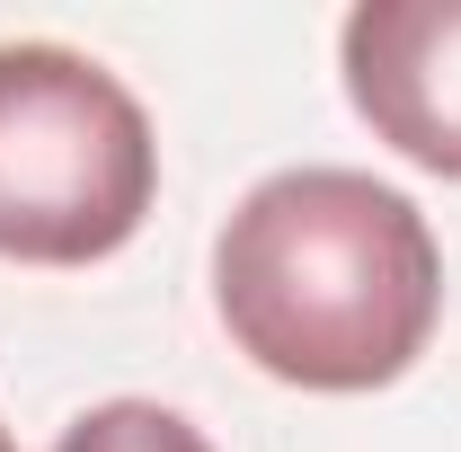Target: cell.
<instances>
[{
    "mask_svg": "<svg viewBox=\"0 0 461 452\" xmlns=\"http://www.w3.org/2000/svg\"><path fill=\"white\" fill-rule=\"evenodd\" d=\"M230 346L293 391H382L444 320V249L364 169H276L213 240Z\"/></svg>",
    "mask_w": 461,
    "mask_h": 452,
    "instance_id": "cell-1",
    "label": "cell"
},
{
    "mask_svg": "<svg viewBox=\"0 0 461 452\" xmlns=\"http://www.w3.org/2000/svg\"><path fill=\"white\" fill-rule=\"evenodd\" d=\"M54 452H213V444L160 399H107V408L71 417Z\"/></svg>",
    "mask_w": 461,
    "mask_h": 452,
    "instance_id": "cell-4",
    "label": "cell"
},
{
    "mask_svg": "<svg viewBox=\"0 0 461 452\" xmlns=\"http://www.w3.org/2000/svg\"><path fill=\"white\" fill-rule=\"evenodd\" d=\"M0 452H18V444H9V435H0Z\"/></svg>",
    "mask_w": 461,
    "mask_h": 452,
    "instance_id": "cell-5",
    "label": "cell"
},
{
    "mask_svg": "<svg viewBox=\"0 0 461 452\" xmlns=\"http://www.w3.org/2000/svg\"><path fill=\"white\" fill-rule=\"evenodd\" d=\"M160 195L142 98L71 45H0V258L98 267Z\"/></svg>",
    "mask_w": 461,
    "mask_h": 452,
    "instance_id": "cell-2",
    "label": "cell"
},
{
    "mask_svg": "<svg viewBox=\"0 0 461 452\" xmlns=\"http://www.w3.org/2000/svg\"><path fill=\"white\" fill-rule=\"evenodd\" d=\"M355 115L417 169L461 186V0H364L338 27Z\"/></svg>",
    "mask_w": 461,
    "mask_h": 452,
    "instance_id": "cell-3",
    "label": "cell"
}]
</instances>
